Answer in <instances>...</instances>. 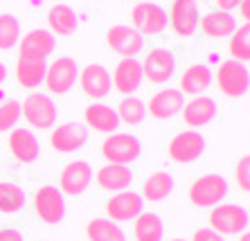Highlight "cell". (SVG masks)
I'll list each match as a JSON object with an SVG mask.
<instances>
[{
  "mask_svg": "<svg viewBox=\"0 0 250 241\" xmlns=\"http://www.w3.org/2000/svg\"><path fill=\"white\" fill-rule=\"evenodd\" d=\"M167 18L176 34L183 39H189L198 32V20H201L198 2L196 0H174Z\"/></svg>",
  "mask_w": 250,
  "mask_h": 241,
  "instance_id": "cell-12",
  "label": "cell"
},
{
  "mask_svg": "<svg viewBox=\"0 0 250 241\" xmlns=\"http://www.w3.org/2000/svg\"><path fill=\"white\" fill-rule=\"evenodd\" d=\"M142 63V75L151 83H167L176 72V59L167 47H153Z\"/></svg>",
  "mask_w": 250,
  "mask_h": 241,
  "instance_id": "cell-13",
  "label": "cell"
},
{
  "mask_svg": "<svg viewBox=\"0 0 250 241\" xmlns=\"http://www.w3.org/2000/svg\"><path fill=\"white\" fill-rule=\"evenodd\" d=\"M187 196L196 207H214L228 196V181L219 174H203L189 185Z\"/></svg>",
  "mask_w": 250,
  "mask_h": 241,
  "instance_id": "cell-2",
  "label": "cell"
},
{
  "mask_svg": "<svg viewBox=\"0 0 250 241\" xmlns=\"http://www.w3.org/2000/svg\"><path fill=\"white\" fill-rule=\"evenodd\" d=\"M88 142V129L82 122H65L59 124L50 133V144L59 153H75Z\"/></svg>",
  "mask_w": 250,
  "mask_h": 241,
  "instance_id": "cell-15",
  "label": "cell"
},
{
  "mask_svg": "<svg viewBox=\"0 0 250 241\" xmlns=\"http://www.w3.org/2000/svg\"><path fill=\"white\" fill-rule=\"evenodd\" d=\"M135 2H146V0H135Z\"/></svg>",
  "mask_w": 250,
  "mask_h": 241,
  "instance_id": "cell-43",
  "label": "cell"
},
{
  "mask_svg": "<svg viewBox=\"0 0 250 241\" xmlns=\"http://www.w3.org/2000/svg\"><path fill=\"white\" fill-rule=\"evenodd\" d=\"M135 241H163L165 223L156 212H142L133 223Z\"/></svg>",
  "mask_w": 250,
  "mask_h": 241,
  "instance_id": "cell-29",
  "label": "cell"
},
{
  "mask_svg": "<svg viewBox=\"0 0 250 241\" xmlns=\"http://www.w3.org/2000/svg\"><path fill=\"white\" fill-rule=\"evenodd\" d=\"M239 241H250V232H241V237H239Z\"/></svg>",
  "mask_w": 250,
  "mask_h": 241,
  "instance_id": "cell-42",
  "label": "cell"
},
{
  "mask_svg": "<svg viewBox=\"0 0 250 241\" xmlns=\"http://www.w3.org/2000/svg\"><path fill=\"white\" fill-rule=\"evenodd\" d=\"M86 237L88 241H126V235L120 228V223L111 219H93L86 225Z\"/></svg>",
  "mask_w": 250,
  "mask_h": 241,
  "instance_id": "cell-30",
  "label": "cell"
},
{
  "mask_svg": "<svg viewBox=\"0 0 250 241\" xmlns=\"http://www.w3.org/2000/svg\"><path fill=\"white\" fill-rule=\"evenodd\" d=\"M167 12L156 2H138L131 9V27L140 32L142 36H156L167 30Z\"/></svg>",
  "mask_w": 250,
  "mask_h": 241,
  "instance_id": "cell-8",
  "label": "cell"
},
{
  "mask_svg": "<svg viewBox=\"0 0 250 241\" xmlns=\"http://www.w3.org/2000/svg\"><path fill=\"white\" fill-rule=\"evenodd\" d=\"M21 113L29 126L39 131H50L59 118V108L52 97L45 93H36V90L25 97V101L21 104Z\"/></svg>",
  "mask_w": 250,
  "mask_h": 241,
  "instance_id": "cell-1",
  "label": "cell"
},
{
  "mask_svg": "<svg viewBox=\"0 0 250 241\" xmlns=\"http://www.w3.org/2000/svg\"><path fill=\"white\" fill-rule=\"evenodd\" d=\"M113 86L120 95L124 97H131L140 90L142 81H145V75H142V63L138 59H122L120 63L115 65L111 77Z\"/></svg>",
  "mask_w": 250,
  "mask_h": 241,
  "instance_id": "cell-17",
  "label": "cell"
},
{
  "mask_svg": "<svg viewBox=\"0 0 250 241\" xmlns=\"http://www.w3.org/2000/svg\"><path fill=\"white\" fill-rule=\"evenodd\" d=\"M234 181H237L239 189L244 192H250V153L239 158L237 167H234Z\"/></svg>",
  "mask_w": 250,
  "mask_h": 241,
  "instance_id": "cell-36",
  "label": "cell"
},
{
  "mask_svg": "<svg viewBox=\"0 0 250 241\" xmlns=\"http://www.w3.org/2000/svg\"><path fill=\"white\" fill-rule=\"evenodd\" d=\"M93 167L86 160H72L63 167L59 176V189L63 196H79L83 194L93 182Z\"/></svg>",
  "mask_w": 250,
  "mask_h": 241,
  "instance_id": "cell-11",
  "label": "cell"
},
{
  "mask_svg": "<svg viewBox=\"0 0 250 241\" xmlns=\"http://www.w3.org/2000/svg\"><path fill=\"white\" fill-rule=\"evenodd\" d=\"M212 70H209L208 65L203 63H194L189 65L185 72L181 75V93L183 95H192V97H198V95H203L205 90L212 86Z\"/></svg>",
  "mask_w": 250,
  "mask_h": 241,
  "instance_id": "cell-26",
  "label": "cell"
},
{
  "mask_svg": "<svg viewBox=\"0 0 250 241\" xmlns=\"http://www.w3.org/2000/svg\"><path fill=\"white\" fill-rule=\"evenodd\" d=\"M115 111H117L120 122L128 124V126H138V124H142L146 118V104L142 100H138V97H133V95H131V97H124Z\"/></svg>",
  "mask_w": 250,
  "mask_h": 241,
  "instance_id": "cell-32",
  "label": "cell"
},
{
  "mask_svg": "<svg viewBox=\"0 0 250 241\" xmlns=\"http://www.w3.org/2000/svg\"><path fill=\"white\" fill-rule=\"evenodd\" d=\"M248 223H250L248 212L241 205H234V203H226V205L219 203V205H214L212 212H209V228L216 230L223 237L246 232Z\"/></svg>",
  "mask_w": 250,
  "mask_h": 241,
  "instance_id": "cell-4",
  "label": "cell"
},
{
  "mask_svg": "<svg viewBox=\"0 0 250 241\" xmlns=\"http://www.w3.org/2000/svg\"><path fill=\"white\" fill-rule=\"evenodd\" d=\"M95 181L104 192H124V189L131 187L133 182V171L128 169V165H111L106 162L102 169H97L95 174Z\"/></svg>",
  "mask_w": 250,
  "mask_h": 241,
  "instance_id": "cell-23",
  "label": "cell"
},
{
  "mask_svg": "<svg viewBox=\"0 0 250 241\" xmlns=\"http://www.w3.org/2000/svg\"><path fill=\"white\" fill-rule=\"evenodd\" d=\"M54 47H57V39L50 30H32L18 41V57L47 61Z\"/></svg>",
  "mask_w": 250,
  "mask_h": 241,
  "instance_id": "cell-16",
  "label": "cell"
},
{
  "mask_svg": "<svg viewBox=\"0 0 250 241\" xmlns=\"http://www.w3.org/2000/svg\"><path fill=\"white\" fill-rule=\"evenodd\" d=\"M45 20L54 36H72L77 32V27H79V18H77L75 9L70 5H63V2L50 7Z\"/></svg>",
  "mask_w": 250,
  "mask_h": 241,
  "instance_id": "cell-25",
  "label": "cell"
},
{
  "mask_svg": "<svg viewBox=\"0 0 250 241\" xmlns=\"http://www.w3.org/2000/svg\"><path fill=\"white\" fill-rule=\"evenodd\" d=\"M203 151H205V138L196 129H187L183 133H178V136H174L167 147L169 158L174 162H181V165L196 162L203 156Z\"/></svg>",
  "mask_w": 250,
  "mask_h": 241,
  "instance_id": "cell-9",
  "label": "cell"
},
{
  "mask_svg": "<svg viewBox=\"0 0 250 241\" xmlns=\"http://www.w3.org/2000/svg\"><path fill=\"white\" fill-rule=\"evenodd\" d=\"M183 106H185V95L181 90L163 88L151 95L146 111H149V115L153 120H169V118H174V115H178L183 111Z\"/></svg>",
  "mask_w": 250,
  "mask_h": 241,
  "instance_id": "cell-19",
  "label": "cell"
},
{
  "mask_svg": "<svg viewBox=\"0 0 250 241\" xmlns=\"http://www.w3.org/2000/svg\"><path fill=\"white\" fill-rule=\"evenodd\" d=\"M77 79H79L77 61L72 57H59L57 61H52V63L47 65L43 83H45L47 90L52 95H65L72 90Z\"/></svg>",
  "mask_w": 250,
  "mask_h": 241,
  "instance_id": "cell-7",
  "label": "cell"
},
{
  "mask_svg": "<svg viewBox=\"0 0 250 241\" xmlns=\"http://www.w3.org/2000/svg\"><path fill=\"white\" fill-rule=\"evenodd\" d=\"M34 212L45 225H59L65 217V199L54 185H43L34 194Z\"/></svg>",
  "mask_w": 250,
  "mask_h": 241,
  "instance_id": "cell-6",
  "label": "cell"
},
{
  "mask_svg": "<svg viewBox=\"0 0 250 241\" xmlns=\"http://www.w3.org/2000/svg\"><path fill=\"white\" fill-rule=\"evenodd\" d=\"M5 79H7V65L0 61V83L5 81Z\"/></svg>",
  "mask_w": 250,
  "mask_h": 241,
  "instance_id": "cell-41",
  "label": "cell"
},
{
  "mask_svg": "<svg viewBox=\"0 0 250 241\" xmlns=\"http://www.w3.org/2000/svg\"><path fill=\"white\" fill-rule=\"evenodd\" d=\"M106 43L122 59H135L145 47V36L131 25H113L106 32Z\"/></svg>",
  "mask_w": 250,
  "mask_h": 241,
  "instance_id": "cell-10",
  "label": "cell"
},
{
  "mask_svg": "<svg viewBox=\"0 0 250 241\" xmlns=\"http://www.w3.org/2000/svg\"><path fill=\"white\" fill-rule=\"evenodd\" d=\"M171 241H185V239H171Z\"/></svg>",
  "mask_w": 250,
  "mask_h": 241,
  "instance_id": "cell-44",
  "label": "cell"
},
{
  "mask_svg": "<svg viewBox=\"0 0 250 241\" xmlns=\"http://www.w3.org/2000/svg\"><path fill=\"white\" fill-rule=\"evenodd\" d=\"M7 144H9L12 156L18 160V162H23V165L34 162V160L39 158V153H41L39 138H36L29 129H23V126L12 129V133H9V138H7Z\"/></svg>",
  "mask_w": 250,
  "mask_h": 241,
  "instance_id": "cell-21",
  "label": "cell"
},
{
  "mask_svg": "<svg viewBox=\"0 0 250 241\" xmlns=\"http://www.w3.org/2000/svg\"><path fill=\"white\" fill-rule=\"evenodd\" d=\"M192 241H226V237L219 235V232H216V230H212V228H201V230H196V232H194Z\"/></svg>",
  "mask_w": 250,
  "mask_h": 241,
  "instance_id": "cell-37",
  "label": "cell"
},
{
  "mask_svg": "<svg viewBox=\"0 0 250 241\" xmlns=\"http://www.w3.org/2000/svg\"><path fill=\"white\" fill-rule=\"evenodd\" d=\"M0 241H23V235L14 228H2L0 230Z\"/></svg>",
  "mask_w": 250,
  "mask_h": 241,
  "instance_id": "cell-38",
  "label": "cell"
},
{
  "mask_svg": "<svg viewBox=\"0 0 250 241\" xmlns=\"http://www.w3.org/2000/svg\"><path fill=\"white\" fill-rule=\"evenodd\" d=\"M248 219H250V212H248Z\"/></svg>",
  "mask_w": 250,
  "mask_h": 241,
  "instance_id": "cell-45",
  "label": "cell"
},
{
  "mask_svg": "<svg viewBox=\"0 0 250 241\" xmlns=\"http://www.w3.org/2000/svg\"><path fill=\"white\" fill-rule=\"evenodd\" d=\"M216 111H219V106L212 97H194L192 101H187L183 106V120L189 129H201L205 124H209L212 120L216 118Z\"/></svg>",
  "mask_w": 250,
  "mask_h": 241,
  "instance_id": "cell-22",
  "label": "cell"
},
{
  "mask_svg": "<svg viewBox=\"0 0 250 241\" xmlns=\"http://www.w3.org/2000/svg\"><path fill=\"white\" fill-rule=\"evenodd\" d=\"M120 118H117V111L108 104H102V101H93L90 106H86L83 111V126L86 129H93L97 133H117V126H120Z\"/></svg>",
  "mask_w": 250,
  "mask_h": 241,
  "instance_id": "cell-20",
  "label": "cell"
},
{
  "mask_svg": "<svg viewBox=\"0 0 250 241\" xmlns=\"http://www.w3.org/2000/svg\"><path fill=\"white\" fill-rule=\"evenodd\" d=\"M239 14H241V18H244L246 23H250V0H244L239 5Z\"/></svg>",
  "mask_w": 250,
  "mask_h": 241,
  "instance_id": "cell-40",
  "label": "cell"
},
{
  "mask_svg": "<svg viewBox=\"0 0 250 241\" xmlns=\"http://www.w3.org/2000/svg\"><path fill=\"white\" fill-rule=\"evenodd\" d=\"M142 144L131 133H111L102 144V156L111 165H131L140 158Z\"/></svg>",
  "mask_w": 250,
  "mask_h": 241,
  "instance_id": "cell-3",
  "label": "cell"
},
{
  "mask_svg": "<svg viewBox=\"0 0 250 241\" xmlns=\"http://www.w3.org/2000/svg\"><path fill=\"white\" fill-rule=\"evenodd\" d=\"M25 196L23 187H18L16 182H0V214H16L25 207Z\"/></svg>",
  "mask_w": 250,
  "mask_h": 241,
  "instance_id": "cell-31",
  "label": "cell"
},
{
  "mask_svg": "<svg viewBox=\"0 0 250 241\" xmlns=\"http://www.w3.org/2000/svg\"><path fill=\"white\" fill-rule=\"evenodd\" d=\"M142 212H145V199L138 192H131V189L117 192L106 203V219H111L115 223H120V221H135Z\"/></svg>",
  "mask_w": 250,
  "mask_h": 241,
  "instance_id": "cell-14",
  "label": "cell"
},
{
  "mask_svg": "<svg viewBox=\"0 0 250 241\" xmlns=\"http://www.w3.org/2000/svg\"><path fill=\"white\" fill-rule=\"evenodd\" d=\"M241 2H244V0H216V5H219L221 12H232V9H239Z\"/></svg>",
  "mask_w": 250,
  "mask_h": 241,
  "instance_id": "cell-39",
  "label": "cell"
},
{
  "mask_svg": "<svg viewBox=\"0 0 250 241\" xmlns=\"http://www.w3.org/2000/svg\"><path fill=\"white\" fill-rule=\"evenodd\" d=\"M79 86H82L86 97H93L95 101H99L113 90L111 72L102 63H90L79 72Z\"/></svg>",
  "mask_w": 250,
  "mask_h": 241,
  "instance_id": "cell-18",
  "label": "cell"
},
{
  "mask_svg": "<svg viewBox=\"0 0 250 241\" xmlns=\"http://www.w3.org/2000/svg\"><path fill=\"white\" fill-rule=\"evenodd\" d=\"M216 86L226 97H244L250 90V72L241 61H223L216 70Z\"/></svg>",
  "mask_w": 250,
  "mask_h": 241,
  "instance_id": "cell-5",
  "label": "cell"
},
{
  "mask_svg": "<svg viewBox=\"0 0 250 241\" xmlns=\"http://www.w3.org/2000/svg\"><path fill=\"white\" fill-rule=\"evenodd\" d=\"M21 115H23V113H21V101H16V100L2 101V104H0V133L16 129Z\"/></svg>",
  "mask_w": 250,
  "mask_h": 241,
  "instance_id": "cell-35",
  "label": "cell"
},
{
  "mask_svg": "<svg viewBox=\"0 0 250 241\" xmlns=\"http://www.w3.org/2000/svg\"><path fill=\"white\" fill-rule=\"evenodd\" d=\"M21 41V23L14 14H0V50H12Z\"/></svg>",
  "mask_w": 250,
  "mask_h": 241,
  "instance_id": "cell-34",
  "label": "cell"
},
{
  "mask_svg": "<svg viewBox=\"0 0 250 241\" xmlns=\"http://www.w3.org/2000/svg\"><path fill=\"white\" fill-rule=\"evenodd\" d=\"M174 192V176L169 171H156L145 181L142 185V199L149 203H160Z\"/></svg>",
  "mask_w": 250,
  "mask_h": 241,
  "instance_id": "cell-28",
  "label": "cell"
},
{
  "mask_svg": "<svg viewBox=\"0 0 250 241\" xmlns=\"http://www.w3.org/2000/svg\"><path fill=\"white\" fill-rule=\"evenodd\" d=\"M198 30L205 36H209V39H230L232 32L237 30V20H234V16L230 12L216 9V12L205 14L198 20Z\"/></svg>",
  "mask_w": 250,
  "mask_h": 241,
  "instance_id": "cell-24",
  "label": "cell"
},
{
  "mask_svg": "<svg viewBox=\"0 0 250 241\" xmlns=\"http://www.w3.org/2000/svg\"><path fill=\"white\" fill-rule=\"evenodd\" d=\"M228 50L234 61H241V63L250 61V23L239 25L232 32L230 41H228Z\"/></svg>",
  "mask_w": 250,
  "mask_h": 241,
  "instance_id": "cell-33",
  "label": "cell"
},
{
  "mask_svg": "<svg viewBox=\"0 0 250 241\" xmlns=\"http://www.w3.org/2000/svg\"><path fill=\"white\" fill-rule=\"evenodd\" d=\"M45 70H47V61H39V59H23L18 57L16 61V81L27 90L39 88L45 79Z\"/></svg>",
  "mask_w": 250,
  "mask_h": 241,
  "instance_id": "cell-27",
  "label": "cell"
}]
</instances>
